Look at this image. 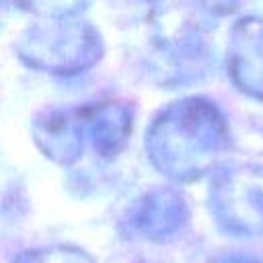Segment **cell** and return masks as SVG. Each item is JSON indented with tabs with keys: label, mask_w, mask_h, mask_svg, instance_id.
I'll return each mask as SVG.
<instances>
[{
	"label": "cell",
	"mask_w": 263,
	"mask_h": 263,
	"mask_svg": "<svg viewBox=\"0 0 263 263\" xmlns=\"http://www.w3.org/2000/svg\"><path fill=\"white\" fill-rule=\"evenodd\" d=\"M82 123L95 138L97 148L103 154H113L125 142L129 132V113L117 105H97L80 111Z\"/></svg>",
	"instance_id": "obj_3"
},
{
	"label": "cell",
	"mask_w": 263,
	"mask_h": 263,
	"mask_svg": "<svg viewBox=\"0 0 263 263\" xmlns=\"http://www.w3.org/2000/svg\"><path fill=\"white\" fill-rule=\"evenodd\" d=\"M99 37L84 23L60 21L49 27L31 29L21 45V55L35 68L70 74L97 62Z\"/></svg>",
	"instance_id": "obj_1"
},
{
	"label": "cell",
	"mask_w": 263,
	"mask_h": 263,
	"mask_svg": "<svg viewBox=\"0 0 263 263\" xmlns=\"http://www.w3.org/2000/svg\"><path fill=\"white\" fill-rule=\"evenodd\" d=\"M39 146L58 160L70 162L82 148V121L64 113H51L43 121L35 123Z\"/></svg>",
	"instance_id": "obj_2"
},
{
	"label": "cell",
	"mask_w": 263,
	"mask_h": 263,
	"mask_svg": "<svg viewBox=\"0 0 263 263\" xmlns=\"http://www.w3.org/2000/svg\"><path fill=\"white\" fill-rule=\"evenodd\" d=\"M16 263H92L86 253L72 247H47L25 253Z\"/></svg>",
	"instance_id": "obj_4"
}]
</instances>
